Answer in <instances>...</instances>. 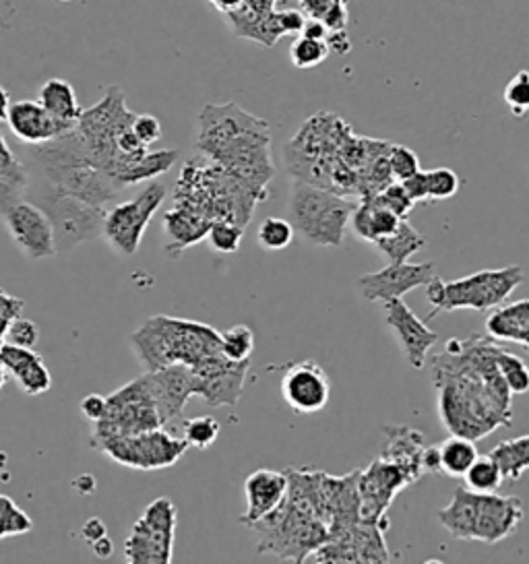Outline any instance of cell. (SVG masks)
<instances>
[{"instance_id":"6da1fadb","label":"cell","mask_w":529,"mask_h":564,"mask_svg":"<svg viewBox=\"0 0 529 564\" xmlns=\"http://www.w3.org/2000/svg\"><path fill=\"white\" fill-rule=\"evenodd\" d=\"M493 337L451 339L433 356L440 424L457 437L482 440L511 426L513 393L503 379Z\"/></svg>"},{"instance_id":"7a4b0ae2","label":"cell","mask_w":529,"mask_h":564,"mask_svg":"<svg viewBox=\"0 0 529 564\" xmlns=\"http://www.w3.org/2000/svg\"><path fill=\"white\" fill-rule=\"evenodd\" d=\"M284 162L294 181L360 199V174L370 162V141L354 135L337 114L319 112L286 146Z\"/></svg>"},{"instance_id":"3957f363","label":"cell","mask_w":529,"mask_h":564,"mask_svg":"<svg viewBox=\"0 0 529 564\" xmlns=\"http://www.w3.org/2000/svg\"><path fill=\"white\" fill-rule=\"evenodd\" d=\"M197 149L256 188H267L275 176L269 123L232 102L203 106Z\"/></svg>"},{"instance_id":"277c9868","label":"cell","mask_w":529,"mask_h":564,"mask_svg":"<svg viewBox=\"0 0 529 564\" xmlns=\"http://www.w3.org/2000/svg\"><path fill=\"white\" fill-rule=\"evenodd\" d=\"M288 491L277 509L246 526L258 536L256 552L281 561L307 563L327 542L329 528L321 517V475L314 468H288Z\"/></svg>"},{"instance_id":"5b68a950","label":"cell","mask_w":529,"mask_h":564,"mask_svg":"<svg viewBox=\"0 0 529 564\" xmlns=\"http://www.w3.org/2000/svg\"><path fill=\"white\" fill-rule=\"evenodd\" d=\"M27 160L30 179L93 207L106 209L123 193L106 172L92 164L74 127L48 143L32 146Z\"/></svg>"},{"instance_id":"8992f818","label":"cell","mask_w":529,"mask_h":564,"mask_svg":"<svg viewBox=\"0 0 529 564\" xmlns=\"http://www.w3.org/2000/svg\"><path fill=\"white\" fill-rule=\"evenodd\" d=\"M130 346L146 372L170 365L188 368L209 362L221 354L218 329L197 321L156 314L130 335Z\"/></svg>"},{"instance_id":"52a82bcc","label":"cell","mask_w":529,"mask_h":564,"mask_svg":"<svg viewBox=\"0 0 529 564\" xmlns=\"http://www.w3.org/2000/svg\"><path fill=\"white\" fill-rule=\"evenodd\" d=\"M438 521L456 540L496 544L513 536L524 521V503L519 496L457 486L451 503L438 510Z\"/></svg>"},{"instance_id":"ba28073f","label":"cell","mask_w":529,"mask_h":564,"mask_svg":"<svg viewBox=\"0 0 529 564\" xmlns=\"http://www.w3.org/2000/svg\"><path fill=\"white\" fill-rule=\"evenodd\" d=\"M526 279L521 265H507L503 269H484L478 274L445 281L435 275L426 286V298L433 304L428 321L438 312L453 310H491L503 304Z\"/></svg>"},{"instance_id":"9c48e42d","label":"cell","mask_w":529,"mask_h":564,"mask_svg":"<svg viewBox=\"0 0 529 564\" xmlns=\"http://www.w3.org/2000/svg\"><path fill=\"white\" fill-rule=\"evenodd\" d=\"M358 200L340 197L331 191L294 181L288 203V216L298 230L317 246L337 249L344 244L349 216Z\"/></svg>"},{"instance_id":"30bf717a","label":"cell","mask_w":529,"mask_h":564,"mask_svg":"<svg viewBox=\"0 0 529 564\" xmlns=\"http://www.w3.org/2000/svg\"><path fill=\"white\" fill-rule=\"evenodd\" d=\"M32 203L48 216L55 230L56 253L73 251L81 242L102 237L104 216L108 209H100L69 195H60L39 181L30 179L27 193Z\"/></svg>"},{"instance_id":"8fae6325","label":"cell","mask_w":529,"mask_h":564,"mask_svg":"<svg viewBox=\"0 0 529 564\" xmlns=\"http://www.w3.org/2000/svg\"><path fill=\"white\" fill-rule=\"evenodd\" d=\"M92 447L114 463L141 472L172 468L183 459L188 449L184 438L172 437L170 433H165L164 426L130 437L102 438L92 442Z\"/></svg>"},{"instance_id":"7c38bea8","label":"cell","mask_w":529,"mask_h":564,"mask_svg":"<svg viewBox=\"0 0 529 564\" xmlns=\"http://www.w3.org/2000/svg\"><path fill=\"white\" fill-rule=\"evenodd\" d=\"M106 401V414L100 422H95L90 442L110 437H130L164 426L149 393L146 375L127 382L125 387L108 395Z\"/></svg>"},{"instance_id":"4fadbf2b","label":"cell","mask_w":529,"mask_h":564,"mask_svg":"<svg viewBox=\"0 0 529 564\" xmlns=\"http://www.w3.org/2000/svg\"><path fill=\"white\" fill-rule=\"evenodd\" d=\"M176 507L170 498H156L125 542V559L133 564H170L174 556Z\"/></svg>"},{"instance_id":"5bb4252c","label":"cell","mask_w":529,"mask_h":564,"mask_svg":"<svg viewBox=\"0 0 529 564\" xmlns=\"http://www.w3.org/2000/svg\"><path fill=\"white\" fill-rule=\"evenodd\" d=\"M165 199V186L162 183H149L135 199L112 207L104 216L102 237L106 238L114 253L133 256L146 237L147 226L162 207Z\"/></svg>"},{"instance_id":"9a60e30c","label":"cell","mask_w":529,"mask_h":564,"mask_svg":"<svg viewBox=\"0 0 529 564\" xmlns=\"http://www.w3.org/2000/svg\"><path fill=\"white\" fill-rule=\"evenodd\" d=\"M416 484L412 475L402 470L400 465L377 457L366 470L358 473V496H360V517L368 523H379L389 528L387 510L395 496Z\"/></svg>"},{"instance_id":"2e32d148","label":"cell","mask_w":529,"mask_h":564,"mask_svg":"<svg viewBox=\"0 0 529 564\" xmlns=\"http://www.w3.org/2000/svg\"><path fill=\"white\" fill-rule=\"evenodd\" d=\"M309 561L314 563H391V554L384 542V528L379 523L360 521L340 536L329 538L317 548Z\"/></svg>"},{"instance_id":"e0dca14e","label":"cell","mask_w":529,"mask_h":564,"mask_svg":"<svg viewBox=\"0 0 529 564\" xmlns=\"http://www.w3.org/2000/svg\"><path fill=\"white\" fill-rule=\"evenodd\" d=\"M4 226L19 251L32 261L56 255L55 230L48 216L32 200H18L2 214Z\"/></svg>"},{"instance_id":"ac0fdd59","label":"cell","mask_w":529,"mask_h":564,"mask_svg":"<svg viewBox=\"0 0 529 564\" xmlns=\"http://www.w3.org/2000/svg\"><path fill=\"white\" fill-rule=\"evenodd\" d=\"M191 370L195 379V398H199L211 407H234L242 398L246 375L251 370V360L232 362L223 354H219L209 362Z\"/></svg>"},{"instance_id":"d6986e66","label":"cell","mask_w":529,"mask_h":564,"mask_svg":"<svg viewBox=\"0 0 529 564\" xmlns=\"http://www.w3.org/2000/svg\"><path fill=\"white\" fill-rule=\"evenodd\" d=\"M435 261L426 263H389L381 272L360 275V288L368 302H389L403 298L407 291L424 288L433 277Z\"/></svg>"},{"instance_id":"ffe728a7","label":"cell","mask_w":529,"mask_h":564,"mask_svg":"<svg viewBox=\"0 0 529 564\" xmlns=\"http://www.w3.org/2000/svg\"><path fill=\"white\" fill-rule=\"evenodd\" d=\"M281 395L296 414L311 416L327 407L331 379L314 360L292 365L281 379Z\"/></svg>"},{"instance_id":"44dd1931","label":"cell","mask_w":529,"mask_h":564,"mask_svg":"<svg viewBox=\"0 0 529 564\" xmlns=\"http://www.w3.org/2000/svg\"><path fill=\"white\" fill-rule=\"evenodd\" d=\"M384 321L400 342L405 360L416 370H422L428 360L430 347L438 342L437 331H433L426 325V321L418 319V314L402 298L384 302Z\"/></svg>"},{"instance_id":"7402d4cb","label":"cell","mask_w":529,"mask_h":564,"mask_svg":"<svg viewBox=\"0 0 529 564\" xmlns=\"http://www.w3.org/2000/svg\"><path fill=\"white\" fill-rule=\"evenodd\" d=\"M146 379L162 424L181 418L188 400L195 398L193 370L184 365H170L146 372Z\"/></svg>"},{"instance_id":"603a6c76","label":"cell","mask_w":529,"mask_h":564,"mask_svg":"<svg viewBox=\"0 0 529 564\" xmlns=\"http://www.w3.org/2000/svg\"><path fill=\"white\" fill-rule=\"evenodd\" d=\"M7 125L23 146H42L73 127L55 120L37 100H21L9 106Z\"/></svg>"},{"instance_id":"cb8c5ba5","label":"cell","mask_w":529,"mask_h":564,"mask_svg":"<svg viewBox=\"0 0 529 564\" xmlns=\"http://www.w3.org/2000/svg\"><path fill=\"white\" fill-rule=\"evenodd\" d=\"M0 365L25 395H44L53 387V375L34 347L0 344Z\"/></svg>"},{"instance_id":"d4e9b609","label":"cell","mask_w":529,"mask_h":564,"mask_svg":"<svg viewBox=\"0 0 529 564\" xmlns=\"http://www.w3.org/2000/svg\"><path fill=\"white\" fill-rule=\"evenodd\" d=\"M288 491L286 472L274 470H256L244 480V496H246V513L240 517V523L246 528L269 515L279 507Z\"/></svg>"},{"instance_id":"484cf974","label":"cell","mask_w":529,"mask_h":564,"mask_svg":"<svg viewBox=\"0 0 529 564\" xmlns=\"http://www.w3.org/2000/svg\"><path fill=\"white\" fill-rule=\"evenodd\" d=\"M383 457L387 461L400 465L402 470L412 475L414 482H418L424 472H422L421 457L424 451V435L416 428L410 426H387L384 428Z\"/></svg>"},{"instance_id":"4316f807","label":"cell","mask_w":529,"mask_h":564,"mask_svg":"<svg viewBox=\"0 0 529 564\" xmlns=\"http://www.w3.org/2000/svg\"><path fill=\"white\" fill-rule=\"evenodd\" d=\"M214 221L203 218L199 214H193L183 207H172L164 218L165 253L170 256H179L188 246L202 242L209 232V226Z\"/></svg>"},{"instance_id":"83f0119b","label":"cell","mask_w":529,"mask_h":564,"mask_svg":"<svg viewBox=\"0 0 529 564\" xmlns=\"http://www.w3.org/2000/svg\"><path fill=\"white\" fill-rule=\"evenodd\" d=\"M402 219L391 209H387L377 195L358 200L356 209L349 216L352 232L365 242H375L379 238L389 237L398 230Z\"/></svg>"},{"instance_id":"f1b7e54d","label":"cell","mask_w":529,"mask_h":564,"mask_svg":"<svg viewBox=\"0 0 529 564\" xmlns=\"http://www.w3.org/2000/svg\"><path fill=\"white\" fill-rule=\"evenodd\" d=\"M488 337L529 349V300H517L496 309L486 319Z\"/></svg>"},{"instance_id":"f546056e","label":"cell","mask_w":529,"mask_h":564,"mask_svg":"<svg viewBox=\"0 0 529 564\" xmlns=\"http://www.w3.org/2000/svg\"><path fill=\"white\" fill-rule=\"evenodd\" d=\"M37 102L42 104V108L46 110L55 120L74 127L77 118L81 116V106L77 100L73 85L65 79H48L42 90H39V97Z\"/></svg>"},{"instance_id":"4dcf8cb0","label":"cell","mask_w":529,"mask_h":564,"mask_svg":"<svg viewBox=\"0 0 529 564\" xmlns=\"http://www.w3.org/2000/svg\"><path fill=\"white\" fill-rule=\"evenodd\" d=\"M488 457L498 465L503 482H519L529 468L528 435L498 442Z\"/></svg>"},{"instance_id":"1f68e13d","label":"cell","mask_w":529,"mask_h":564,"mask_svg":"<svg viewBox=\"0 0 529 564\" xmlns=\"http://www.w3.org/2000/svg\"><path fill=\"white\" fill-rule=\"evenodd\" d=\"M372 244L389 258V263H405L426 246V238L414 226H410L407 219H402L395 232L375 240Z\"/></svg>"},{"instance_id":"d6a6232c","label":"cell","mask_w":529,"mask_h":564,"mask_svg":"<svg viewBox=\"0 0 529 564\" xmlns=\"http://www.w3.org/2000/svg\"><path fill=\"white\" fill-rule=\"evenodd\" d=\"M438 456H440V473H447L451 477H463V473L468 472V468L478 457V447L472 438L451 435L438 445Z\"/></svg>"},{"instance_id":"836d02e7","label":"cell","mask_w":529,"mask_h":564,"mask_svg":"<svg viewBox=\"0 0 529 564\" xmlns=\"http://www.w3.org/2000/svg\"><path fill=\"white\" fill-rule=\"evenodd\" d=\"M465 488L474 492H496L503 486L498 465L488 456L475 457L474 463L463 473Z\"/></svg>"},{"instance_id":"e575fe53","label":"cell","mask_w":529,"mask_h":564,"mask_svg":"<svg viewBox=\"0 0 529 564\" xmlns=\"http://www.w3.org/2000/svg\"><path fill=\"white\" fill-rule=\"evenodd\" d=\"M221 337V354L232 362H244L251 360L255 349V335L253 329L246 325H234V327L219 333Z\"/></svg>"},{"instance_id":"d590c367","label":"cell","mask_w":529,"mask_h":564,"mask_svg":"<svg viewBox=\"0 0 529 564\" xmlns=\"http://www.w3.org/2000/svg\"><path fill=\"white\" fill-rule=\"evenodd\" d=\"M496 365H498V370H501V375H503V379L507 382V387H509V391H511L513 395H524V393H528V366H526V362H524L519 356H515L513 352L505 349V347H498V352H496Z\"/></svg>"},{"instance_id":"8d00e7d4","label":"cell","mask_w":529,"mask_h":564,"mask_svg":"<svg viewBox=\"0 0 529 564\" xmlns=\"http://www.w3.org/2000/svg\"><path fill=\"white\" fill-rule=\"evenodd\" d=\"M32 529H34L32 517L18 507L13 498H9L7 494H0V540L30 533Z\"/></svg>"},{"instance_id":"74e56055","label":"cell","mask_w":529,"mask_h":564,"mask_svg":"<svg viewBox=\"0 0 529 564\" xmlns=\"http://www.w3.org/2000/svg\"><path fill=\"white\" fill-rule=\"evenodd\" d=\"M329 53L325 39H311V37H296L290 46L292 65L300 71H309L327 60Z\"/></svg>"},{"instance_id":"f35d334b","label":"cell","mask_w":529,"mask_h":564,"mask_svg":"<svg viewBox=\"0 0 529 564\" xmlns=\"http://www.w3.org/2000/svg\"><path fill=\"white\" fill-rule=\"evenodd\" d=\"M294 232L290 219L267 218L258 226L256 242L265 251H284L292 244Z\"/></svg>"},{"instance_id":"ab89813d","label":"cell","mask_w":529,"mask_h":564,"mask_svg":"<svg viewBox=\"0 0 529 564\" xmlns=\"http://www.w3.org/2000/svg\"><path fill=\"white\" fill-rule=\"evenodd\" d=\"M219 422L211 416H197V418H188L184 422L183 435L184 442L188 447H195V449H209L219 437Z\"/></svg>"},{"instance_id":"60d3db41","label":"cell","mask_w":529,"mask_h":564,"mask_svg":"<svg viewBox=\"0 0 529 564\" xmlns=\"http://www.w3.org/2000/svg\"><path fill=\"white\" fill-rule=\"evenodd\" d=\"M242 237H244V228H240L228 219H214V223L209 226V232L205 238L209 240V244L216 253L230 255V253H237L240 249Z\"/></svg>"},{"instance_id":"b9f144b4","label":"cell","mask_w":529,"mask_h":564,"mask_svg":"<svg viewBox=\"0 0 529 564\" xmlns=\"http://www.w3.org/2000/svg\"><path fill=\"white\" fill-rule=\"evenodd\" d=\"M387 162H389V170H391V176L395 183H402L405 179L414 176L416 172H421V160L410 147L391 143L387 151Z\"/></svg>"},{"instance_id":"7bdbcfd3","label":"cell","mask_w":529,"mask_h":564,"mask_svg":"<svg viewBox=\"0 0 529 564\" xmlns=\"http://www.w3.org/2000/svg\"><path fill=\"white\" fill-rule=\"evenodd\" d=\"M426 184H428V200H447L456 197L461 181L453 170L437 168L426 172Z\"/></svg>"},{"instance_id":"ee69618b","label":"cell","mask_w":529,"mask_h":564,"mask_svg":"<svg viewBox=\"0 0 529 564\" xmlns=\"http://www.w3.org/2000/svg\"><path fill=\"white\" fill-rule=\"evenodd\" d=\"M505 102L511 110L513 116L526 118L529 110V74L519 71L505 88Z\"/></svg>"},{"instance_id":"f6af8a7d","label":"cell","mask_w":529,"mask_h":564,"mask_svg":"<svg viewBox=\"0 0 529 564\" xmlns=\"http://www.w3.org/2000/svg\"><path fill=\"white\" fill-rule=\"evenodd\" d=\"M37 342H39V327L32 319L19 314L9 323L7 333H4V344L19 347H36Z\"/></svg>"},{"instance_id":"bcb514c9","label":"cell","mask_w":529,"mask_h":564,"mask_svg":"<svg viewBox=\"0 0 529 564\" xmlns=\"http://www.w3.org/2000/svg\"><path fill=\"white\" fill-rule=\"evenodd\" d=\"M377 197L381 199V203H383L387 209H391L400 219L410 218L412 209L416 207V203L410 199L407 193L403 191L402 183H395V181L391 184H387Z\"/></svg>"},{"instance_id":"7dc6e473","label":"cell","mask_w":529,"mask_h":564,"mask_svg":"<svg viewBox=\"0 0 529 564\" xmlns=\"http://www.w3.org/2000/svg\"><path fill=\"white\" fill-rule=\"evenodd\" d=\"M133 133L146 147L156 146L162 139V125L153 114H135Z\"/></svg>"},{"instance_id":"c3c4849f","label":"cell","mask_w":529,"mask_h":564,"mask_svg":"<svg viewBox=\"0 0 529 564\" xmlns=\"http://www.w3.org/2000/svg\"><path fill=\"white\" fill-rule=\"evenodd\" d=\"M25 309V302L18 298V296H11L4 290H0V344L4 342V333L9 323L19 316Z\"/></svg>"},{"instance_id":"681fc988","label":"cell","mask_w":529,"mask_h":564,"mask_svg":"<svg viewBox=\"0 0 529 564\" xmlns=\"http://www.w3.org/2000/svg\"><path fill=\"white\" fill-rule=\"evenodd\" d=\"M79 407H81V414L95 424V422H100V419L104 418L106 407H108V401H106L104 395L92 393V395H88L85 400L81 401Z\"/></svg>"},{"instance_id":"f907efd6","label":"cell","mask_w":529,"mask_h":564,"mask_svg":"<svg viewBox=\"0 0 529 564\" xmlns=\"http://www.w3.org/2000/svg\"><path fill=\"white\" fill-rule=\"evenodd\" d=\"M403 191L407 193V197L414 203L428 200V184H426V172H416L414 176L402 181Z\"/></svg>"},{"instance_id":"816d5d0a","label":"cell","mask_w":529,"mask_h":564,"mask_svg":"<svg viewBox=\"0 0 529 564\" xmlns=\"http://www.w3.org/2000/svg\"><path fill=\"white\" fill-rule=\"evenodd\" d=\"M104 536H108V529H106V523H104L100 517L88 519V521L83 523V528H81V538H83L88 544H93L95 540H100V538H104Z\"/></svg>"},{"instance_id":"f5cc1de1","label":"cell","mask_w":529,"mask_h":564,"mask_svg":"<svg viewBox=\"0 0 529 564\" xmlns=\"http://www.w3.org/2000/svg\"><path fill=\"white\" fill-rule=\"evenodd\" d=\"M325 44H327L329 53H333V55L344 56L352 50V44H349L346 30H342V32H329Z\"/></svg>"},{"instance_id":"db71d44e","label":"cell","mask_w":529,"mask_h":564,"mask_svg":"<svg viewBox=\"0 0 529 564\" xmlns=\"http://www.w3.org/2000/svg\"><path fill=\"white\" fill-rule=\"evenodd\" d=\"M421 463L422 472L433 473V475L440 473V456H438V445L424 447V451H422Z\"/></svg>"},{"instance_id":"11a10c76","label":"cell","mask_w":529,"mask_h":564,"mask_svg":"<svg viewBox=\"0 0 529 564\" xmlns=\"http://www.w3.org/2000/svg\"><path fill=\"white\" fill-rule=\"evenodd\" d=\"M300 36L311 37V39H327L329 27L319 19H307L300 30Z\"/></svg>"},{"instance_id":"9f6ffc18","label":"cell","mask_w":529,"mask_h":564,"mask_svg":"<svg viewBox=\"0 0 529 564\" xmlns=\"http://www.w3.org/2000/svg\"><path fill=\"white\" fill-rule=\"evenodd\" d=\"M90 546H92L93 554H95L100 561H106V559H110V556L114 554V544H112V540H110L108 536L95 540Z\"/></svg>"},{"instance_id":"6f0895ef","label":"cell","mask_w":529,"mask_h":564,"mask_svg":"<svg viewBox=\"0 0 529 564\" xmlns=\"http://www.w3.org/2000/svg\"><path fill=\"white\" fill-rule=\"evenodd\" d=\"M95 477H93L92 473H83V475H79V477H74L73 488L79 492L81 496H88V494H92L95 491Z\"/></svg>"},{"instance_id":"680465c9","label":"cell","mask_w":529,"mask_h":564,"mask_svg":"<svg viewBox=\"0 0 529 564\" xmlns=\"http://www.w3.org/2000/svg\"><path fill=\"white\" fill-rule=\"evenodd\" d=\"M18 162L15 153L11 151V147L4 141V137L0 135V170H7V168H11V165H15Z\"/></svg>"},{"instance_id":"91938a15","label":"cell","mask_w":529,"mask_h":564,"mask_svg":"<svg viewBox=\"0 0 529 564\" xmlns=\"http://www.w3.org/2000/svg\"><path fill=\"white\" fill-rule=\"evenodd\" d=\"M214 9H218L219 13L226 18L228 13L237 11L238 7L242 4V0H207Z\"/></svg>"},{"instance_id":"94428289","label":"cell","mask_w":529,"mask_h":564,"mask_svg":"<svg viewBox=\"0 0 529 564\" xmlns=\"http://www.w3.org/2000/svg\"><path fill=\"white\" fill-rule=\"evenodd\" d=\"M9 106H11V97H9V92L0 85V123H4V118H7V112H9Z\"/></svg>"},{"instance_id":"6125c7cd","label":"cell","mask_w":529,"mask_h":564,"mask_svg":"<svg viewBox=\"0 0 529 564\" xmlns=\"http://www.w3.org/2000/svg\"><path fill=\"white\" fill-rule=\"evenodd\" d=\"M4 379H7V375H4V368L0 365V389H2V384H4Z\"/></svg>"},{"instance_id":"be15d7a7","label":"cell","mask_w":529,"mask_h":564,"mask_svg":"<svg viewBox=\"0 0 529 564\" xmlns=\"http://www.w3.org/2000/svg\"><path fill=\"white\" fill-rule=\"evenodd\" d=\"M2 456V453H0ZM2 468H4V463H0V472H2Z\"/></svg>"},{"instance_id":"e7e4bbea","label":"cell","mask_w":529,"mask_h":564,"mask_svg":"<svg viewBox=\"0 0 529 564\" xmlns=\"http://www.w3.org/2000/svg\"><path fill=\"white\" fill-rule=\"evenodd\" d=\"M60 2H71V0H60Z\"/></svg>"}]
</instances>
